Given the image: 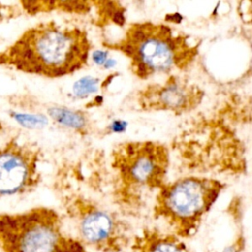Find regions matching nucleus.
I'll list each match as a JSON object with an SVG mask.
<instances>
[{"label": "nucleus", "mask_w": 252, "mask_h": 252, "mask_svg": "<svg viewBox=\"0 0 252 252\" xmlns=\"http://www.w3.org/2000/svg\"><path fill=\"white\" fill-rule=\"evenodd\" d=\"M88 32L55 21L27 29L0 50V65L22 73L57 79L73 75L88 65L92 50Z\"/></svg>", "instance_id": "obj_1"}, {"label": "nucleus", "mask_w": 252, "mask_h": 252, "mask_svg": "<svg viewBox=\"0 0 252 252\" xmlns=\"http://www.w3.org/2000/svg\"><path fill=\"white\" fill-rule=\"evenodd\" d=\"M102 45L121 53L133 76L148 80L189 69L199 55L201 41L168 24L141 21L128 24L119 38Z\"/></svg>", "instance_id": "obj_2"}, {"label": "nucleus", "mask_w": 252, "mask_h": 252, "mask_svg": "<svg viewBox=\"0 0 252 252\" xmlns=\"http://www.w3.org/2000/svg\"><path fill=\"white\" fill-rule=\"evenodd\" d=\"M170 150L158 141L133 140L115 145L109 154L112 196L124 207H140L166 181Z\"/></svg>", "instance_id": "obj_3"}, {"label": "nucleus", "mask_w": 252, "mask_h": 252, "mask_svg": "<svg viewBox=\"0 0 252 252\" xmlns=\"http://www.w3.org/2000/svg\"><path fill=\"white\" fill-rule=\"evenodd\" d=\"M225 184L215 176L189 174L165 181L154 196L153 214L180 238L194 234Z\"/></svg>", "instance_id": "obj_4"}, {"label": "nucleus", "mask_w": 252, "mask_h": 252, "mask_svg": "<svg viewBox=\"0 0 252 252\" xmlns=\"http://www.w3.org/2000/svg\"><path fill=\"white\" fill-rule=\"evenodd\" d=\"M0 252H89L63 230L59 214L47 207L0 214Z\"/></svg>", "instance_id": "obj_5"}, {"label": "nucleus", "mask_w": 252, "mask_h": 252, "mask_svg": "<svg viewBox=\"0 0 252 252\" xmlns=\"http://www.w3.org/2000/svg\"><path fill=\"white\" fill-rule=\"evenodd\" d=\"M79 240L100 252H119L128 242V226L114 212L97 203L77 197L67 206Z\"/></svg>", "instance_id": "obj_6"}, {"label": "nucleus", "mask_w": 252, "mask_h": 252, "mask_svg": "<svg viewBox=\"0 0 252 252\" xmlns=\"http://www.w3.org/2000/svg\"><path fill=\"white\" fill-rule=\"evenodd\" d=\"M205 97L204 90L179 74L167 75L162 81L151 82L136 93L142 111L185 115L197 109Z\"/></svg>", "instance_id": "obj_7"}, {"label": "nucleus", "mask_w": 252, "mask_h": 252, "mask_svg": "<svg viewBox=\"0 0 252 252\" xmlns=\"http://www.w3.org/2000/svg\"><path fill=\"white\" fill-rule=\"evenodd\" d=\"M40 149L11 138L0 147V199L29 193L40 182Z\"/></svg>", "instance_id": "obj_8"}, {"label": "nucleus", "mask_w": 252, "mask_h": 252, "mask_svg": "<svg viewBox=\"0 0 252 252\" xmlns=\"http://www.w3.org/2000/svg\"><path fill=\"white\" fill-rule=\"evenodd\" d=\"M134 252H189L185 243L174 233L146 229L136 238Z\"/></svg>", "instance_id": "obj_9"}, {"label": "nucleus", "mask_w": 252, "mask_h": 252, "mask_svg": "<svg viewBox=\"0 0 252 252\" xmlns=\"http://www.w3.org/2000/svg\"><path fill=\"white\" fill-rule=\"evenodd\" d=\"M20 5L30 15L51 11L86 15L93 9L89 1H21Z\"/></svg>", "instance_id": "obj_10"}, {"label": "nucleus", "mask_w": 252, "mask_h": 252, "mask_svg": "<svg viewBox=\"0 0 252 252\" xmlns=\"http://www.w3.org/2000/svg\"><path fill=\"white\" fill-rule=\"evenodd\" d=\"M95 11L94 24L104 28L109 26L124 27L126 24V8L118 1H93Z\"/></svg>", "instance_id": "obj_11"}, {"label": "nucleus", "mask_w": 252, "mask_h": 252, "mask_svg": "<svg viewBox=\"0 0 252 252\" xmlns=\"http://www.w3.org/2000/svg\"><path fill=\"white\" fill-rule=\"evenodd\" d=\"M53 119L57 120L59 123L73 128L81 133H85L89 125L88 118L81 111H75L64 108H54L50 111Z\"/></svg>", "instance_id": "obj_12"}, {"label": "nucleus", "mask_w": 252, "mask_h": 252, "mask_svg": "<svg viewBox=\"0 0 252 252\" xmlns=\"http://www.w3.org/2000/svg\"><path fill=\"white\" fill-rule=\"evenodd\" d=\"M98 78H83L74 86V93L77 96L86 97L88 94L94 93L98 89Z\"/></svg>", "instance_id": "obj_13"}, {"label": "nucleus", "mask_w": 252, "mask_h": 252, "mask_svg": "<svg viewBox=\"0 0 252 252\" xmlns=\"http://www.w3.org/2000/svg\"><path fill=\"white\" fill-rule=\"evenodd\" d=\"M5 17H6V15H5V13H4V7H3V5L0 3V22H2Z\"/></svg>", "instance_id": "obj_14"}, {"label": "nucleus", "mask_w": 252, "mask_h": 252, "mask_svg": "<svg viewBox=\"0 0 252 252\" xmlns=\"http://www.w3.org/2000/svg\"><path fill=\"white\" fill-rule=\"evenodd\" d=\"M2 128V124H1V122H0V129Z\"/></svg>", "instance_id": "obj_15"}]
</instances>
